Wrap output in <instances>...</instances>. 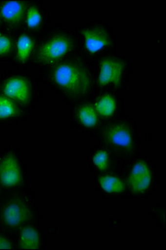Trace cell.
Returning a JSON list of instances; mask_svg holds the SVG:
<instances>
[{"instance_id":"cell-1","label":"cell","mask_w":166,"mask_h":250,"mask_svg":"<svg viewBox=\"0 0 166 250\" xmlns=\"http://www.w3.org/2000/svg\"><path fill=\"white\" fill-rule=\"evenodd\" d=\"M54 82L72 96H83L90 88V78L85 69L75 62H64L53 71Z\"/></svg>"},{"instance_id":"cell-2","label":"cell","mask_w":166,"mask_h":250,"mask_svg":"<svg viewBox=\"0 0 166 250\" xmlns=\"http://www.w3.org/2000/svg\"><path fill=\"white\" fill-rule=\"evenodd\" d=\"M72 40L64 34H58L43 43L39 50L38 58L43 62H55L71 49Z\"/></svg>"},{"instance_id":"cell-3","label":"cell","mask_w":166,"mask_h":250,"mask_svg":"<svg viewBox=\"0 0 166 250\" xmlns=\"http://www.w3.org/2000/svg\"><path fill=\"white\" fill-rule=\"evenodd\" d=\"M124 69V63L115 58H108L101 62V71L98 78L100 86L108 85L113 83L119 86L121 84L122 75Z\"/></svg>"},{"instance_id":"cell-4","label":"cell","mask_w":166,"mask_h":250,"mask_svg":"<svg viewBox=\"0 0 166 250\" xmlns=\"http://www.w3.org/2000/svg\"><path fill=\"white\" fill-rule=\"evenodd\" d=\"M23 180L22 171L16 157L8 154L0 161V183L5 187L21 185Z\"/></svg>"},{"instance_id":"cell-5","label":"cell","mask_w":166,"mask_h":250,"mask_svg":"<svg viewBox=\"0 0 166 250\" xmlns=\"http://www.w3.org/2000/svg\"><path fill=\"white\" fill-rule=\"evenodd\" d=\"M152 174L149 166L143 161L136 163L129 174V187L133 193L145 192L151 185Z\"/></svg>"},{"instance_id":"cell-6","label":"cell","mask_w":166,"mask_h":250,"mask_svg":"<svg viewBox=\"0 0 166 250\" xmlns=\"http://www.w3.org/2000/svg\"><path fill=\"white\" fill-rule=\"evenodd\" d=\"M30 212L24 203L15 199L6 205L3 211V220L6 225L15 228L29 219Z\"/></svg>"},{"instance_id":"cell-7","label":"cell","mask_w":166,"mask_h":250,"mask_svg":"<svg viewBox=\"0 0 166 250\" xmlns=\"http://www.w3.org/2000/svg\"><path fill=\"white\" fill-rule=\"evenodd\" d=\"M3 91L6 96L22 104H27L30 99V84L24 78H10L4 83Z\"/></svg>"},{"instance_id":"cell-8","label":"cell","mask_w":166,"mask_h":250,"mask_svg":"<svg viewBox=\"0 0 166 250\" xmlns=\"http://www.w3.org/2000/svg\"><path fill=\"white\" fill-rule=\"evenodd\" d=\"M85 48L92 54H95L110 44V38L104 29L101 28L87 29L83 31Z\"/></svg>"},{"instance_id":"cell-9","label":"cell","mask_w":166,"mask_h":250,"mask_svg":"<svg viewBox=\"0 0 166 250\" xmlns=\"http://www.w3.org/2000/svg\"><path fill=\"white\" fill-rule=\"evenodd\" d=\"M106 140L119 148L130 149L133 147V136L128 126L115 125L105 132Z\"/></svg>"},{"instance_id":"cell-10","label":"cell","mask_w":166,"mask_h":250,"mask_svg":"<svg viewBox=\"0 0 166 250\" xmlns=\"http://www.w3.org/2000/svg\"><path fill=\"white\" fill-rule=\"evenodd\" d=\"M24 5L20 1H8L3 3L1 9V14L4 20L9 23H17L22 20Z\"/></svg>"},{"instance_id":"cell-11","label":"cell","mask_w":166,"mask_h":250,"mask_svg":"<svg viewBox=\"0 0 166 250\" xmlns=\"http://www.w3.org/2000/svg\"><path fill=\"white\" fill-rule=\"evenodd\" d=\"M20 246L23 250H37L40 248V235L32 227H26L21 231Z\"/></svg>"},{"instance_id":"cell-12","label":"cell","mask_w":166,"mask_h":250,"mask_svg":"<svg viewBox=\"0 0 166 250\" xmlns=\"http://www.w3.org/2000/svg\"><path fill=\"white\" fill-rule=\"evenodd\" d=\"M78 119L85 127H95L97 125V112L91 104H83L78 110Z\"/></svg>"},{"instance_id":"cell-13","label":"cell","mask_w":166,"mask_h":250,"mask_svg":"<svg viewBox=\"0 0 166 250\" xmlns=\"http://www.w3.org/2000/svg\"><path fill=\"white\" fill-rule=\"evenodd\" d=\"M99 182L104 190L109 193H120L124 191L125 186L123 181L117 177L107 175L99 179Z\"/></svg>"},{"instance_id":"cell-14","label":"cell","mask_w":166,"mask_h":250,"mask_svg":"<svg viewBox=\"0 0 166 250\" xmlns=\"http://www.w3.org/2000/svg\"><path fill=\"white\" fill-rule=\"evenodd\" d=\"M34 47V41L27 34H22L18 39L17 58L21 62H24L29 59Z\"/></svg>"},{"instance_id":"cell-15","label":"cell","mask_w":166,"mask_h":250,"mask_svg":"<svg viewBox=\"0 0 166 250\" xmlns=\"http://www.w3.org/2000/svg\"><path fill=\"white\" fill-rule=\"evenodd\" d=\"M95 110L102 116L109 117L114 114L116 109V101L111 95L101 97L95 104Z\"/></svg>"},{"instance_id":"cell-16","label":"cell","mask_w":166,"mask_h":250,"mask_svg":"<svg viewBox=\"0 0 166 250\" xmlns=\"http://www.w3.org/2000/svg\"><path fill=\"white\" fill-rule=\"evenodd\" d=\"M18 108L8 97L0 96V119L6 120L17 115Z\"/></svg>"},{"instance_id":"cell-17","label":"cell","mask_w":166,"mask_h":250,"mask_svg":"<svg viewBox=\"0 0 166 250\" xmlns=\"http://www.w3.org/2000/svg\"><path fill=\"white\" fill-rule=\"evenodd\" d=\"M41 21H42V16L40 10L35 6L30 7L27 14V23L29 27L36 28L41 24Z\"/></svg>"},{"instance_id":"cell-18","label":"cell","mask_w":166,"mask_h":250,"mask_svg":"<svg viewBox=\"0 0 166 250\" xmlns=\"http://www.w3.org/2000/svg\"><path fill=\"white\" fill-rule=\"evenodd\" d=\"M93 161L99 169L105 170L109 166V154L105 150L98 151L93 157Z\"/></svg>"},{"instance_id":"cell-19","label":"cell","mask_w":166,"mask_h":250,"mask_svg":"<svg viewBox=\"0 0 166 250\" xmlns=\"http://www.w3.org/2000/svg\"><path fill=\"white\" fill-rule=\"evenodd\" d=\"M11 47V40L5 35L0 34V55H4L9 53Z\"/></svg>"},{"instance_id":"cell-20","label":"cell","mask_w":166,"mask_h":250,"mask_svg":"<svg viewBox=\"0 0 166 250\" xmlns=\"http://www.w3.org/2000/svg\"><path fill=\"white\" fill-rule=\"evenodd\" d=\"M12 245L8 239L0 236V250H11Z\"/></svg>"}]
</instances>
